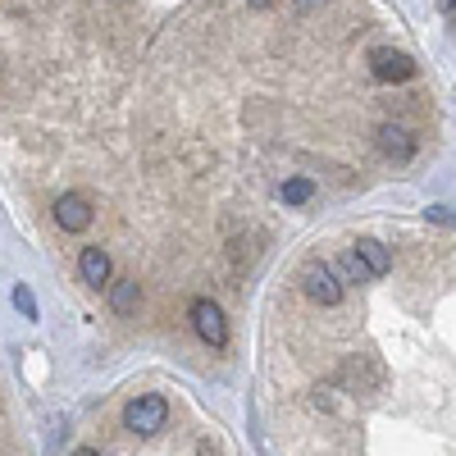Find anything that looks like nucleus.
Wrapping results in <instances>:
<instances>
[{"mask_svg":"<svg viewBox=\"0 0 456 456\" xmlns=\"http://www.w3.org/2000/svg\"><path fill=\"white\" fill-rule=\"evenodd\" d=\"M192 329H197L201 342H210V347H224V342H228V320H224V311L215 306L210 297L192 301Z\"/></svg>","mask_w":456,"mask_h":456,"instance_id":"nucleus-3","label":"nucleus"},{"mask_svg":"<svg viewBox=\"0 0 456 456\" xmlns=\"http://www.w3.org/2000/svg\"><path fill=\"white\" fill-rule=\"evenodd\" d=\"M279 197H283V206H306V201L315 197V183H311V178H288V183L279 187Z\"/></svg>","mask_w":456,"mask_h":456,"instance_id":"nucleus-10","label":"nucleus"},{"mask_svg":"<svg viewBox=\"0 0 456 456\" xmlns=\"http://www.w3.org/2000/svg\"><path fill=\"white\" fill-rule=\"evenodd\" d=\"M352 251H356V260L365 265V270H370L374 279L393 270V256H388V247H384V242H374V238H361V242H356Z\"/></svg>","mask_w":456,"mask_h":456,"instance_id":"nucleus-7","label":"nucleus"},{"mask_svg":"<svg viewBox=\"0 0 456 456\" xmlns=\"http://www.w3.org/2000/svg\"><path fill=\"white\" fill-rule=\"evenodd\" d=\"M14 306H19V311H23V315H28V320H37V297H32V292H28V288H23V283H19V288H14Z\"/></svg>","mask_w":456,"mask_h":456,"instance_id":"nucleus-11","label":"nucleus"},{"mask_svg":"<svg viewBox=\"0 0 456 456\" xmlns=\"http://www.w3.org/2000/svg\"><path fill=\"white\" fill-rule=\"evenodd\" d=\"M379 151H384V156L388 160H411L415 156V142H411V133L402 128V124H384V128H379Z\"/></svg>","mask_w":456,"mask_h":456,"instance_id":"nucleus-6","label":"nucleus"},{"mask_svg":"<svg viewBox=\"0 0 456 456\" xmlns=\"http://www.w3.org/2000/svg\"><path fill=\"white\" fill-rule=\"evenodd\" d=\"M247 5H251V10H265V5H274V0H247Z\"/></svg>","mask_w":456,"mask_h":456,"instance_id":"nucleus-15","label":"nucleus"},{"mask_svg":"<svg viewBox=\"0 0 456 456\" xmlns=\"http://www.w3.org/2000/svg\"><path fill=\"white\" fill-rule=\"evenodd\" d=\"M370 69H374L379 83H411L415 78V60L406 51H388V46H379L370 55Z\"/></svg>","mask_w":456,"mask_h":456,"instance_id":"nucleus-4","label":"nucleus"},{"mask_svg":"<svg viewBox=\"0 0 456 456\" xmlns=\"http://www.w3.org/2000/svg\"><path fill=\"white\" fill-rule=\"evenodd\" d=\"M301 288H306V297L320 301V306H338L342 301V283L333 279V270L324 260H311L306 270H301Z\"/></svg>","mask_w":456,"mask_h":456,"instance_id":"nucleus-2","label":"nucleus"},{"mask_svg":"<svg viewBox=\"0 0 456 456\" xmlns=\"http://www.w3.org/2000/svg\"><path fill=\"white\" fill-rule=\"evenodd\" d=\"M425 215H429L434 224H456V206H429Z\"/></svg>","mask_w":456,"mask_h":456,"instance_id":"nucleus-13","label":"nucleus"},{"mask_svg":"<svg viewBox=\"0 0 456 456\" xmlns=\"http://www.w3.org/2000/svg\"><path fill=\"white\" fill-rule=\"evenodd\" d=\"M165 420H169V402L160 397V393H142V397H133L128 406H124V425L133 429V434H160L165 429Z\"/></svg>","mask_w":456,"mask_h":456,"instance_id":"nucleus-1","label":"nucleus"},{"mask_svg":"<svg viewBox=\"0 0 456 456\" xmlns=\"http://www.w3.org/2000/svg\"><path fill=\"white\" fill-rule=\"evenodd\" d=\"M78 274H83V283H92V288L110 283V256H105L101 247H83V256H78Z\"/></svg>","mask_w":456,"mask_h":456,"instance_id":"nucleus-8","label":"nucleus"},{"mask_svg":"<svg viewBox=\"0 0 456 456\" xmlns=\"http://www.w3.org/2000/svg\"><path fill=\"white\" fill-rule=\"evenodd\" d=\"M137 301H142V292H137L133 279H124V283H114V288H110V306H114V315H128Z\"/></svg>","mask_w":456,"mask_h":456,"instance_id":"nucleus-9","label":"nucleus"},{"mask_svg":"<svg viewBox=\"0 0 456 456\" xmlns=\"http://www.w3.org/2000/svg\"><path fill=\"white\" fill-rule=\"evenodd\" d=\"M55 224L64 228V233H83V228L92 224V206H87V197L64 192V197L55 201Z\"/></svg>","mask_w":456,"mask_h":456,"instance_id":"nucleus-5","label":"nucleus"},{"mask_svg":"<svg viewBox=\"0 0 456 456\" xmlns=\"http://www.w3.org/2000/svg\"><path fill=\"white\" fill-rule=\"evenodd\" d=\"M452 10H456V0H452Z\"/></svg>","mask_w":456,"mask_h":456,"instance_id":"nucleus-17","label":"nucleus"},{"mask_svg":"<svg viewBox=\"0 0 456 456\" xmlns=\"http://www.w3.org/2000/svg\"><path fill=\"white\" fill-rule=\"evenodd\" d=\"M78 456H101V452H78Z\"/></svg>","mask_w":456,"mask_h":456,"instance_id":"nucleus-16","label":"nucleus"},{"mask_svg":"<svg viewBox=\"0 0 456 456\" xmlns=\"http://www.w3.org/2000/svg\"><path fill=\"white\" fill-rule=\"evenodd\" d=\"M320 5H324V0H297V10H301V14H311V10H320Z\"/></svg>","mask_w":456,"mask_h":456,"instance_id":"nucleus-14","label":"nucleus"},{"mask_svg":"<svg viewBox=\"0 0 456 456\" xmlns=\"http://www.w3.org/2000/svg\"><path fill=\"white\" fill-rule=\"evenodd\" d=\"M342 270H347V274H352V279H356V283H365V279H374V274H370V270H365V265H361V260H356V251H347V256H342Z\"/></svg>","mask_w":456,"mask_h":456,"instance_id":"nucleus-12","label":"nucleus"}]
</instances>
